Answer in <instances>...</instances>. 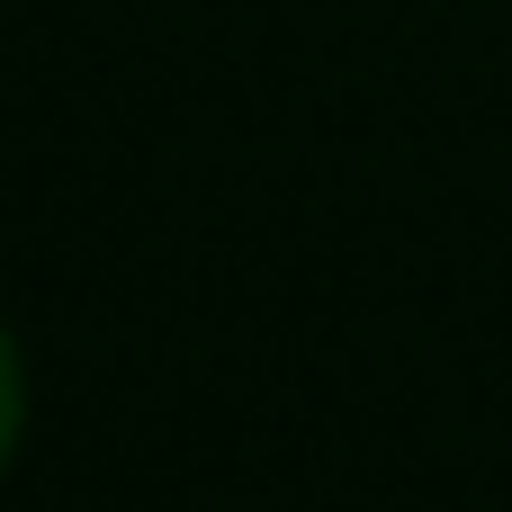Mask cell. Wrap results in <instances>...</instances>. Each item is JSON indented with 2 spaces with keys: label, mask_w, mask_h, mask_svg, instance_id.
<instances>
[{
  "label": "cell",
  "mask_w": 512,
  "mask_h": 512,
  "mask_svg": "<svg viewBox=\"0 0 512 512\" xmlns=\"http://www.w3.org/2000/svg\"><path fill=\"white\" fill-rule=\"evenodd\" d=\"M18 441H27V360H18V333L0 324V477L18 468Z\"/></svg>",
  "instance_id": "6da1fadb"
}]
</instances>
